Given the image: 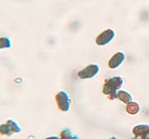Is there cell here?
Listing matches in <instances>:
<instances>
[{
  "label": "cell",
  "instance_id": "cell-10",
  "mask_svg": "<svg viewBox=\"0 0 149 139\" xmlns=\"http://www.w3.org/2000/svg\"><path fill=\"white\" fill-rule=\"evenodd\" d=\"M6 122L8 124V125L10 126V129L13 131V133H18L21 131V129L19 127L18 125L13 120H8L6 121Z\"/></svg>",
  "mask_w": 149,
  "mask_h": 139
},
{
  "label": "cell",
  "instance_id": "cell-12",
  "mask_svg": "<svg viewBox=\"0 0 149 139\" xmlns=\"http://www.w3.org/2000/svg\"><path fill=\"white\" fill-rule=\"evenodd\" d=\"M45 139H79L78 137L77 136H72V133L68 132V133H65L63 135L60 136V138L55 137V136H52V137L47 138Z\"/></svg>",
  "mask_w": 149,
  "mask_h": 139
},
{
  "label": "cell",
  "instance_id": "cell-7",
  "mask_svg": "<svg viewBox=\"0 0 149 139\" xmlns=\"http://www.w3.org/2000/svg\"><path fill=\"white\" fill-rule=\"evenodd\" d=\"M116 98H118V99H119L122 102L125 103L127 104L132 101V96H131V95L125 91H118L117 94H116Z\"/></svg>",
  "mask_w": 149,
  "mask_h": 139
},
{
  "label": "cell",
  "instance_id": "cell-13",
  "mask_svg": "<svg viewBox=\"0 0 149 139\" xmlns=\"http://www.w3.org/2000/svg\"><path fill=\"white\" fill-rule=\"evenodd\" d=\"M132 139H149V136H142V137H135Z\"/></svg>",
  "mask_w": 149,
  "mask_h": 139
},
{
  "label": "cell",
  "instance_id": "cell-4",
  "mask_svg": "<svg viewBox=\"0 0 149 139\" xmlns=\"http://www.w3.org/2000/svg\"><path fill=\"white\" fill-rule=\"evenodd\" d=\"M99 71V67L97 65H90L84 67V69L78 72V77L81 79L92 78L97 75Z\"/></svg>",
  "mask_w": 149,
  "mask_h": 139
},
{
  "label": "cell",
  "instance_id": "cell-8",
  "mask_svg": "<svg viewBox=\"0 0 149 139\" xmlns=\"http://www.w3.org/2000/svg\"><path fill=\"white\" fill-rule=\"evenodd\" d=\"M126 110L129 114H136L140 111V106L136 102H130L127 104L126 107Z\"/></svg>",
  "mask_w": 149,
  "mask_h": 139
},
{
  "label": "cell",
  "instance_id": "cell-5",
  "mask_svg": "<svg viewBox=\"0 0 149 139\" xmlns=\"http://www.w3.org/2000/svg\"><path fill=\"white\" fill-rule=\"evenodd\" d=\"M125 59V56L122 52H117L115 54L109 62V67L111 69L118 67Z\"/></svg>",
  "mask_w": 149,
  "mask_h": 139
},
{
  "label": "cell",
  "instance_id": "cell-14",
  "mask_svg": "<svg viewBox=\"0 0 149 139\" xmlns=\"http://www.w3.org/2000/svg\"><path fill=\"white\" fill-rule=\"evenodd\" d=\"M109 139H117V138L115 137H112V138H109Z\"/></svg>",
  "mask_w": 149,
  "mask_h": 139
},
{
  "label": "cell",
  "instance_id": "cell-9",
  "mask_svg": "<svg viewBox=\"0 0 149 139\" xmlns=\"http://www.w3.org/2000/svg\"><path fill=\"white\" fill-rule=\"evenodd\" d=\"M13 134V131L7 122L0 125V135L1 136H11Z\"/></svg>",
  "mask_w": 149,
  "mask_h": 139
},
{
  "label": "cell",
  "instance_id": "cell-11",
  "mask_svg": "<svg viewBox=\"0 0 149 139\" xmlns=\"http://www.w3.org/2000/svg\"><path fill=\"white\" fill-rule=\"evenodd\" d=\"M11 46L10 40L7 37H0V49H9Z\"/></svg>",
  "mask_w": 149,
  "mask_h": 139
},
{
  "label": "cell",
  "instance_id": "cell-3",
  "mask_svg": "<svg viewBox=\"0 0 149 139\" xmlns=\"http://www.w3.org/2000/svg\"><path fill=\"white\" fill-rule=\"evenodd\" d=\"M115 36V33L111 29H107L102 32L100 35L97 36L95 42L99 46H104L111 41Z\"/></svg>",
  "mask_w": 149,
  "mask_h": 139
},
{
  "label": "cell",
  "instance_id": "cell-2",
  "mask_svg": "<svg viewBox=\"0 0 149 139\" xmlns=\"http://www.w3.org/2000/svg\"><path fill=\"white\" fill-rule=\"evenodd\" d=\"M55 100H56L57 104H58V107L60 110H61L62 111H67L69 109V98L66 93L64 91H60L55 96Z\"/></svg>",
  "mask_w": 149,
  "mask_h": 139
},
{
  "label": "cell",
  "instance_id": "cell-1",
  "mask_svg": "<svg viewBox=\"0 0 149 139\" xmlns=\"http://www.w3.org/2000/svg\"><path fill=\"white\" fill-rule=\"evenodd\" d=\"M124 81L122 78L119 76L113 77L106 80L103 87V93L109 96V99L116 98L117 90L123 85Z\"/></svg>",
  "mask_w": 149,
  "mask_h": 139
},
{
  "label": "cell",
  "instance_id": "cell-6",
  "mask_svg": "<svg viewBox=\"0 0 149 139\" xmlns=\"http://www.w3.org/2000/svg\"><path fill=\"white\" fill-rule=\"evenodd\" d=\"M135 137H142L149 136V126L146 125H139L135 126L132 130Z\"/></svg>",
  "mask_w": 149,
  "mask_h": 139
}]
</instances>
